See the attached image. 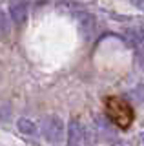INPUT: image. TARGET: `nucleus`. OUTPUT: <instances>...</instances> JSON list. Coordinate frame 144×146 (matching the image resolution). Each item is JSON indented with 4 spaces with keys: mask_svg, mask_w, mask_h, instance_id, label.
I'll use <instances>...</instances> for the list:
<instances>
[{
    "mask_svg": "<svg viewBox=\"0 0 144 146\" xmlns=\"http://www.w3.org/2000/svg\"><path fill=\"white\" fill-rule=\"evenodd\" d=\"M42 135L48 143L58 144L66 139V124L62 121V117L49 113L42 119Z\"/></svg>",
    "mask_w": 144,
    "mask_h": 146,
    "instance_id": "1",
    "label": "nucleus"
},
{
    "mask_svg": "<svg viewBox=\"0 0 144 146\" xmlns=\"http://www.w3.org/2000/svg\"><path fill=\"white\" fill-rule=\"evenodd\" d=\"M84 133H86V128L79 121L77 117L69 119L66 126V144L67 146H84Z\"/></svg>",
    "mask_w": 144,
    "mask_h": 146,
    "instance_id": "2",
    "label": "nucleus"
},
{
    "mask_svg": "<svg viewBox=\"0 0 144 146\" xmlns=\"http://www.w3.org/2000/svg\"><path fill=\"white\" fill-rule=\"evenodd\" d=\"M9 18L15 26H24L26 20H28V2L26 0H11Z\"/></svg>",
    "mask_w": 144,
    "mask_h": 146,
    "instance_id": "3",
    "label": "nucleus"
},
{
    "mask_svg": "<svg viewBox=\"0 0 144 146\" xmlns=\"http://www.w3.org/2000/svg\"><path fill=\"white\" fill-rule=\"evenodd\" d=\"M17 130H18L22 135H37L38 126H37V122L29 117H18L17 119Z\"/></svg>",
    "mask_w": 144,
    "mask_h": 146,
    "instance_id": "4",
    "label": "nucleus"
},
{
    "mask_svg": "<svg viewBox=\"0 0 144 146\" xmlns=\"http://www.w3.org/2000/svg\"><path fill=\"white\" fill-rule=\"evenodd\" d=\"M79 27H80V31H82L86 36H91L93 29H95V18H93V15L82 13V15L79 17Z\"/></svg>",
    "mask_w": 144,
    "mask_h": 146,
    "instance_id": "5",
    "label": "nucleus"
},
{
    "mask_svg": "<svg viewBox=\"0 0 144 146\" xmlns=\"http://www.w3.org/2000/svg\"><path fill=\"white\" fill-rule=\"evenodd\" d=\"M126 36H129V40L133 42H144V26H133L129 29H126Z\"/></svg>",
    "mask_w": 144,
    "mask_h": 146,
    "instance_id": "6",
    "label": "nucleus"
},
{
    "mask_svg": "<svg viewBox=\"0 0 144 146\" xmlns=\"http://www.w3.org/2000/svg\"><path fill=\"white\" fill-rule=\"evenodd\" d=\"M11 33V26H9V17L4 9H0V36H7Z\"/></svg>",
    "mask_w": 144,
    "mask_h": 146,
    "instance_id": "7",
    "label": "nucleus"
},
{
    "mask_svg": "<svg viewBox=\"0 0 144 146\" xmlns=\"http://www.w3.org/2000/svg\"><path fill=\"white\" fill-rule=\"evenodd\" d=\"M129 4H131L135 9H141V11H144V0H129Z\"/></svg>",
    "mask_w": 144,
    "mask_h": 146,
    "instance_id": "8",
    "label": "nucleus"
},
{
    "mask_svg": "<svg viewBox=\"0 0 144 146\" xmlns=\"http://www.w3.org/2000/svg\"><path fill=\"white\" fill-rule=\"evenodd\" d=\"M141 144L144 146V131H142V133H141Z\"/></svg>",
    "mask_w": 144,
    "mask_h": 146,
    "instance_id": "9",
    "label": "nucleus"
}]
</instances>
